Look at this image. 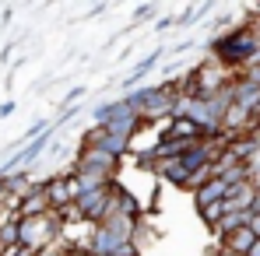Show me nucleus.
Instances as JSON below:
<instances>
[{"label": "nucleus", "instance_id": "nucleus-1", "mask_svg": "<svg viewBox=\"0 0 260 256\" xmlns=\"http://www.w3.org/2000/svg\"><path fill=\"white\" fill-rule=\"evenodd\" d=\"M208 56L218 60L229 74H243V70L257 67L260 63V39H257V32H253V25H250V18L239 21L225 35H211L208 39Z\"/></svg>", "mask_w": 260, "mask_h": 256}, {"label": "nucleus", "instance_id": "nucleus-2", "mask_svg": "<svg viewBox=\"0 0 260 256\" xmlns=\"http://www.w3.org/2000/svg\"><path fill=\"white\" fill-rule=\"evenodd\" d=\"M225 207H229V211H257V207H260L257 179L239 182V186H229V193H225Z\"/></svg>", "mask_w": 260, "mask_h": 256}, {"label": "nucleus", "instance_id": "nucleus-3", "mask_svg": "<svg viewBox=\"0 0 260 256\" xmlns=\"http://www.w3.org/2000/svg\"><path fill=\"white\" fill-rule=\"evenodd\" d=\"M225 155H229L236 165H257L253 158L260 155V137L257 133H239V137H232L229 148H225Z\"/></svg>", "mask_w": 260, "mask_h": 256}, {"label": "nucleus", "instance_id": "nucleus-4", "mask_svg": "<svg viewBox=\"0 0 260 256\" xmlns=\"http://www.w3.org/2000/svg\"><path fill=\"white\" fill-rule=\"evenodd\" d=\"M43 193L46 200H49V211H67L71 204H74V190H71V182H67V175L63 179H49V182H43Z\"/></svg>", "mask_w": 260, "mask_h": 256}, {"label": "nucleus", "instance_id": "nucleus-5", "mask_svg": "<svg viewBox=\"0 0 260 256\" xmlns=\"http://www.w3.org/2000/svg\"><path fill=\"white\" fill-rule=\"evenodd\" d=\"M225 193H229V186H225V179H208L201 190H193V207L197 211H204V207H211V204H221L225 200Z\"/></svg>", "mask_w": 260, "mask_h": 256}, {"label": "nucleus", "instance_id": "nucleus-6", "mask_svg": "<svg viewBox=\"0 0 260 256\" xmlns=\"http://www.w3.org/2000/svg\"><path fill=\"white\" fill-rule=\"evenodd\" d=\"M155 175H158L166 186H176V190H186V186H190V172L183 169L179 158H173V162H158V165H155Z\"/></svg>", "mask_w": 260, "mask_h": 256}, {"label": "nucleus", "instance_id": "nucleus-7", "mask_svg": "<svg viewBox=\"0 0 260 256\" xmlns=\"http://www.w3.org/2000/svg\"><path fill=\"white\" fill-rule=\"evenodd\" d=\"M221 249H232V253H239V256H250V249L257 246V235H253V228L246 225V228H236L229 239H221L218 242Z\"/></svg>", "mask_w": 260, "mask_h": 256}, {"label": "nucleus", "instance_id": "nucleus-8", "mask_svg": "<svg viewBox=\"0 0 260 256\" xmlns=\"http://www.w3.org/2000/svg\"><path fill=\"white\" fill-rule=\"evenodd\" d=\"M158 60H162V49H155L148 60H141V63H137V67L127 74V78H123V91H127V95H130V91H137V85H141V81H144V78L158 67Z\"/></svg>", "mask_w": 260, "mask_h": 256}, {"label": "nucleus", "instance_id": "nucleus-9", "mask_svg": "<svg viewBox=\"0 0 260 256\" xmlns=\"http://www.w3.org/2000/svg\"><path fill=\"white\" fill-rule=\"evenodd\" d=\"M116 211L123 214V217H130V221H141V214H144V204L130 193V190H123L120 182H116Z\"/></svg>", "mask_w": 260, "mask_h": 256}, {"label": "nucleus", "instance_id": "nucleus-10", "mask_svg": "<svg viewBox=\"0 0 260 256\" xmlns=\"http://www.w3.org/2000/svg\"><path fill=\"white\" fill-rule=\"evenodd\" d=\"M197 214H201V225H204L208 232H215L218 225H221V217L229 214V207H225V200H221V204H211V207H204V211H197Z\"/></svg>", "mask_w": 260, "mask_h": 256}, {"label": "nucleus", "instance_id": "nucleus-11", "mask_svg": "<svg viewBox=\"0 0 260 256\" xmlns=\"http://www.w3.org/2000/svg\"><path fill=\"white\" fill-rule=\"evenodd\" d=\"M208 11H211L208 4H201V7H190V11H186L183 18H176V28H186V25H193V21H201V18H204Z\"/></svg>", "mask_w": 260, "mask_h": 256}, {"label": "nucleus", "instance_id": "nucleus-12", "mask_svg": "<svg viewBox=\"0 0 260 256\" xmlns=\"http://www.w3.org/2000/svg\"><path fill=\"white\" fill-rule=\"evenodd\" d=\"M134 14H137V21H148V18L155 14V4H144V7H137Z\"/></svg>", "mask_w": 260, "mask_h": 256}, {"label": "nucleus", "instance_id": "nucleus-13", "mask_svg": "<svg viewBox=\"0 0 260 256\" xmlns=\"http://www.w3.org/2000/svg\"><path fill=\"white\" fill-rule=\"evenodd\" d=\"M193 46H197L193 39H183L179 46H173V56H183V53H186V49H193Z\"/></svg>", "mask_w": 260, "mask_h": 256}, {"label": "nucleus", "instance_id": "nucleus-14", "mask_svg": "<svg viewBox=\"0 0 260 256\" xmlns=\"http://www.w3.org/2000/svg\"><path fill=\"white\" fill-rule=\"evenodd\" d=\"M243 78H250L253 85H260V63H257V67H250V70H243Z\"/></svg>", "mask_w": 260, "mask_h": 256}, {"label": "nucleus", "instance_id": "nucleus-15", "mask_svg": "<svg viewBox=\"0 0 260 256\" xmlns=\"http://www.w3.org/2000/svg\"><path fill=\"white\" fill-rule=\"evenodd\" d=\"M253 11V18H250V25H253V32H257V39H260V7H250Z\"/></svg>", "mask_w": 260, "mask_h": 256}, {"label": "nucleus", "instance_id": "nucleus-16", "mask_svg": "<svg viewBox=\"0 0 260 256\" xmlns=\"http://www.w3.org/2000/svg\"><path fill=\"white\" fill-rule=\"evenodd\" d=\"M250 228H253V235L260 239V207L253 211V217H250Z\"/></svg>", "mask_w": 260, "mask_h": 256}, {"label": "nucleus", "instance_id": "nucleus-17", "mask_svg": "<svg viewBox=\"0 0 260 256\" xmlns=\"http://www.w3.org/2000/svg\"><path fill=\"white\" fill-rule=\"evenodd\" d=\"M215 256H239V253H232V249H221V246H218V249H215Z\"/></svg>", "mask_w": 260, "mask_h": 256}, {"label": "nucleus", "instance_id": "nucleus-18", "mask_svg": "<svg viewBox=\"0 0 260 256\" xmlns=\"http://www.w3.org/2000/svg\"><path fill=\"white\" fill-rule=\"evenodd\" d=\"M250 256H260V239H257V246H253V249H250Z\"/></svg>", "mask_w": 260, "mask_h": 256}]
</instances>
